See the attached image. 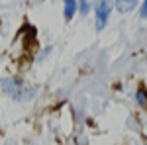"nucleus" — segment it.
I'll use <instances>...</instances> for the list:
<instances>
[{"mask_svg": "<svg viewBox=\"0 0 147 145\" xmlns=\"http://www.w3.org/2000/svg\"><path fill=\"white\" fill-rule=\"evenodd\" d=\"M108 14H110V4L108 2H100L96 8V28L102 30L106 22H108Z\"/></svg>", "mask_w": 147, "mask_h": 145, "instance_id": "obj_1", "label": "nucleus"}, {"mask_svg": "<svg viewBox=\"0 0 147 145\" xmlns=\"http://www.w3.org/2000/svg\"><path fill=\"white\" fill-rule=\"evenodd\" d=\"M77 4L79 2H73V0H69V2H65V18H73V14H75V10H77Z\"/></svg>", "mask_w": 147, "mask_h": 145, "instance_id": "obj_2", "label": "nucleus"}, {"mask_svg": "<svg viewBox=\"0 0 147 145\" xmlns=\"http://www.w3.org/2000/svg\"><path fill=\"white\" fill-rule=\"evenodd\" d=\"M136 6V2H118V10L120 12H127Z\"/></svg>", "mask_w": 147, "mask_h": 145, "instance_id": "obj_3", "label": "nucleus"}, {"mask_svg": "<svg viewBox=\"0 0 147 145\" xmlns=\"http://www.w3.org/2000/svg\"><path fill=\"white\" fill-rule=\"evenodd\" d=\"M137 100L141 102V104H147V102H145V94H143V92H141V90H139V92H137Z\"/></svg>", "mask_w": 147, "mask_h": 145, "instance_id": "obj_4", "label": "nucleus"}, {"mask_svg": "<svg viewBox=\"0 0 147 145\" xmlns=\"http://www.w3.org/2000/svg\"><path fill=\"white\" fill-rule=\"evenodd\" d=\"M141 16H143V18L147 16V2H143V6H141Z\"/></svg>", "mask_w": 147, "mask_h": 145, "instance_id": "obj_5", "label": "nucleus"}, {"mask_svg": "<svg viewBox=\"0 0 147 145\" xmlns=\"http://www.w3.org/2000/svg\"><path fill=\"white\" fill-rule=\"evenodd\" d=\"M79 4H80V10H82V12L88 10V4H86V2H79Z\"/></svg>", "mask_w": 147, "mask_h": 145, "instance_id": "obj_6", "label": "nucleus"}]
</instances>
